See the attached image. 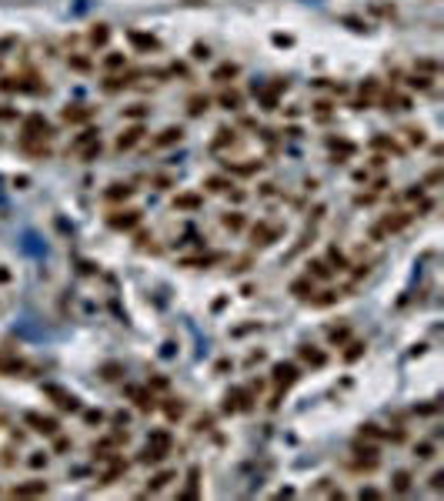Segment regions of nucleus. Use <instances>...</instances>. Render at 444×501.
<instances>
[{"label": "nucleus", "mask_w": 444, "mask_h": 501, "mask_svg": "<svg viewBox=\"0 0 444 501\" xmlns=\"http://www.w3.org/2000/svg\"><path fill=\"white\" fill-rule=\"evenodd\" d=\"M140 137H144V127H130V130H124V134L117 137V151H130Z\"/></svg>", "instance_id": "nucleus-1"}, {"label": "nucleus", "mask_w": 444, "mask_h": 501, "mask_svg": "<svg viewBox=\"0 0 444 501\" xmlns=\"http://www.w3.org/2000/svg\"><path fill=\"white\" fill-rule=\"evenodd\" d=\"M27 424H34V431H43V434H54V431H57V421H54V418L27 415Z\"/></svg>", "instance_id": "nucleus-2"}, {"label": "nucleus", "mask_w": 444, "mask_h": 501, "mask_svg": "<svg viewBox=\"0 0 444 501\" xmlns=\"http://www.w3.org/2000/svg\"><path fill=\"white\" fill-rule=\"evenodd\" d=\"M294 377H297V368H294V364H278V368H274V381H278V384H291Z\"/></svg>", "instance_id": "nucleus-3"}, {"label": "nucleus", "mask_w": 444, "mask_h": 501, "mask_svg": "<svg viewBox=\"0 0 444 501\" xmlns=\"http://www.w3.org/2000/svg\"><path fill=\"white\" fill-rule=\"evenodd\" d=\"M181 127H167V130H161V137L154 140V147H167V144H174V140H181Z\"/></svg>", "instance_id": "nucleus-4"}, {"label": "nucleus", "mask_w": 444, "mask_h": 501, "mask_svg": "<svg viewBox=\"0 0 444 501\" xmlns=\"http://www.w3.org/2000/svg\"><path fill=\"white\" fill-rule=\"evenodd\" d=\"M140 221V214L137 210H121V217H111L114 227H134V224Z\"/></svg>", "instance_id": "nucleus-5"}, {"label": "nucleus", "mask_w": 444, "mask_h": 501, "mask_svg": "<svg viewBox=\"0 0 444 501\" xmlns=\"http://www.w3.org/2000/svg\"><path fill=\"white\" fill-rule=\"evenodd\" d=\"M90 114H94L90 107H74V111L67 107V111H64V121H67V124H74V121H87Z\"/></svg>", "instance_id": "nucleus-6"}, {"label": "nucleus", "mask_w": 444, "mask_h": 501, "mask_svg": "<svg viewBox=\"0 0 444 501\" xmlns=\"http://www.w3.org/2000/svg\"><path fill=\"white\" fill-rule=\"evenodd\" d=\"M121 197L127 201V197H130V187H127V184H114L111 191H107V201H121Z\"/></svg>", "instance_id": "nucleus-7"}, {"label": "nucleus", "mask_w": 444, "mask_h": 501, "mask_svg": "<svg viewBox=\"0 0 444 501\" xmlns=\"http://www.w3.org/2000/svg\"><path fill=\"white\" fill-rule=\"evenodd\" d=\"M271 237H274V231H271L267 224H261V227H254V241H257V244H271Z\"/></svg>", "instance_id": "nucleus-8"}, {"label": "nucleus", "mask_w": 444, "mask_h": 501, "mask_svg": "<svg viewBox=\"0 0 444 501\" xmlns=\"http://www.w3.org/2000/svg\"><path fill=\"white\" fill-rule=\"evenodd\" d=\"M227 77H237L234 64H224V67H217V74H214V81H221V84H227Z\"/></svg>", "instance_id": "nucleus-9"}, {"label": "nucleus", "mask_w": 444, "mask_h": 501, "mask_svg": "<svg viewBox=\"0 0 444 501\" xmlns=\"http://www.w3.org/2000/svg\"><path fill=\"white\" fill-rule=\"evenodd\" d=\"M224 227H231V231H241V227H244V217H241V214L234 210V214H227V217H224Z\"/></svg>", "instance_id": "nucleus-10"}, {"label": "nucleus", "mask_w": 444, "mask_h": 501, "mask_svg": "<svg viewBox=\"0 0 444 501\" xmlns=\"http://www.w3.org/2000/svg\"><path fill=\"white\" fill-rule=\"evenodd\" d=\"M107 34H111V30L104 27V24H97V27L90 30V41H94V43H107Z\"/></svg>", "instance_id": "nucleus-11"}, {"label": "nucleus", "mask_w": 444, "mask_h": 501, "mask_svg": "<svg viewBox=\"0 0 444 501\" xmlns=\"http://www.w3.org/2000/svg\"><path fill=\"white\" fill-rule=\"evenodd\" d=\"M43 488H47V485H43V481H34V485H24V488H17L14 495H40Z\"/></svg>", "instance_id": "nucleus-12"}, {"label": "nucleus", "mask_w": 444, "mask_h": 501, "mask_svg": "<svg viewBox=\"0 0 444 501\" xmlns=\"http://www.w3.org/2000/svg\"><path fill=\"white\" fill-rule=\"evenodd\" d=\"M207 104H210L207 97H191V114H194V117H197V114H204V111H207Z\"/></svg>", "instance_id": "nucleus-13"}, {"label": "nucleus", "mask_w": 444, "mask_h": 501, "mask_svg": "<svg viewBox=\"0 0 444 501\" xmlns=\"http://www.w3.org/2000/svg\"><path fill=\"white\" fill-rule=\"evenodd\" d=\"M197 204H201V197H194V194H184L174 201V208H197Z\"/></svg>", "instance_id": "nucleus-14"}, {"label": "nucleus", "mask_w": 444, "mask_h": 501, "mask_svg": "<svg viewBox=\"0 0 444 501\" xmlns=\"http://www.w3.org/2000/svg\"><path fill=\"white\" fill-rule=\"evenodd\" d=\"M221 104L227 107V111H237V104H241V97H237V94H224V97H221Z\"/></svg>", "instance_id": "nucleus-15"}, {"label": "nucleus", "mask_w": 444, "mask_h": 501, "mask_svg": "<svg viewBox=\"0 0 444 501\" xmlns=\"http://www.w3.org/2000/svg\"><path fill=\"white\" fill-rule=\"evenodd\" d=\"M207 187H210V191H217V194H221V191H227V181H221V177H210V181H207Z\"/></svg>", "instance_id": "nucleus-16"}, {"label": "nucleus", "mask_w": 444, "mask_h": 501, "mask_svg": "<svg viewBox=\"0 0 444 501\" xmlns=\"http://www.w3.org/2000/svg\"><path fill=\"white\" fill-rule=\"evenodd\" d=\"M407 485H411V478H407V474H398V478H394V488H398V491H407Z\"/></svg>", "instance_id": "nucleus-17"}, {"label": "nucleus", "mask_w": 444, "mask_h": 501, "mask_svg": "<svg viewBox=\"0 0 444 501\" xmlns=\"http://www.w3.org/2000/svg\"><path fill=\"white\" fill-rule=\"evenodd\" d=\"M134 43H140V47H157V41L154 37H144V34H134Z\"/></svg>", "instance_id": "nucleus-18"}, {"label": "nucleus", "mask_w": 444, "mask_h": 501, "mask_svg": "<svg viewBox=\"0 0 444 501\" xmlns=\"http://www.w3.org/2000/svg\"><path fill=\"white\" fill-rule=\"evenodd\" d=\"M311 267H314V271H307V274H314V278H327V267L321 264V261H314Z\"/></svg>", "instance_id": "nucleus-19"}, {"label": "nucleus", "mask_w": 444, "mask_h": 501, "mask_svg": "<svg viewBox=\"0 0 444 501\" xmlns=\"http://www.w3.org/2000/svg\"><path fill=\"white\" fill-rule=\"evenodd\" d=\"M167 481H170V474L164 471V474H157V478H154V481H151V488H164Z\"/></svg>", "instance_id": "nucleus-20"}, {"label": "nucleus", "mask_w": 444, "mask_h": 501, "mask_svg": "<svg viewBox=\"0 0 444 501\" xmlns=\"http://www.w3.org/2000/svg\"><path fill=\"white\" fill-rule=\"evenodd\" d=\"M411 87H421V90H428L431 84H428V77H411Z\"/></svg>", "instance_id": "nucleus-21"}, {"label": "nucleus", "mask_w": 444, "mask_h": 501, "mask_svg": "<svg viewBox=\"0 0 444 501\" xmlns=\"http://www.w3.org/2000/svg\"><path fill=\"white\" fill-rule=\"evenodd\" d=\"M121 64H124V57H121V54H111V57H107V67H121Z\"/></svg>", "instance_id": "nucleus-22"}, {"label": "nucleus", "mask_w": 444, "mask_h": 501, "mask_svg": "<svg viewBox=\"0 0 444 501\" xmlns=\"http://www.w3.org/2000/svg\"><path fill=\"white\" fill-rule=\"evenodd\" d=\"M140 114H144V107H140V104H134V107H130V111H127L124 117H140Z\"/></svg>", "instance_id": "nucleus-23"}, {"label": "nucleus", "mask_w": 444, "mask_h": 501, "mask_svg": "<svg viewBox=\"0 0 444 501\" xmlns=\"http://www.w3.org/2000/svg\"><path fill=\"white\" fill-rule=\"evenodd\" d=\"M304 291H307V281H297V284H294V294H301V297H304Z\"/></svg>", "instance_id": "nucleus-24"}, {"label": "nucleus", "mask_w": 444, "mask_h": 501, "mask_svg": "<svg viewBox=\"0 0 444 501\" xmlns=\"http://www.w3.org/2000/svg\"><path fill=\"white\" fill-rule=\"evenodd\" d=\"M417 458H431V445H421V448H417Z\"/></svg>", "instance_id": "nucleus-25"}]
</instances>
